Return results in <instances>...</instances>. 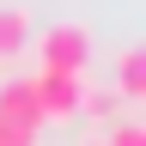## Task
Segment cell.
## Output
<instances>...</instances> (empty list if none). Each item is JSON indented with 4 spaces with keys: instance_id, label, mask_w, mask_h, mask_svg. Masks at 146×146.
Wrapping results in <instances>:
<instances>
[{
    "instance_id": "1",
    "label": "cell",
    "mask_w": 146,
    "mask_h": 146,
    "mask_svg": "<svg viewBox=\"0 0 146 146\" xmlns=\"http://www.w3.org/2000/svg\"><path fill=\"white\" fill-rule=\"evenodd\" d=\"M36 73H85L91 61V31L79 25V18H61V25H49L43 36H36Z\"/></svg>"
},
{
    "instance_id": "2",
    "label": "cell",
    "mask_w": 146,
    "mask_h": 146,
    "mask_svg": "<svg viewBox=\"0 0 146 146\" xmlns=\"http://www.w3.org/2000/svg\"><path fill=\"white\" fill-rule=\"evenodd\" d=\"M31 85H36L43 122H73V116H79V98H85L79 73H31Z\"/></svg>"
},
{
    "instance_id": "3",
    "label": "cell",
    "mask_w": 146,
    "mask_h": 146,
    "mask_svg": "<svg viewBox=\"0 0 146 146\" xmlns=\"http://www.w3.org/2000/svg\"><path fill=\"white\" fill-rule=\"evenodd\" d=\"M0 128H12V134L36 140L43 110H36V85H31V79H6V85H0Z\"/></svg>"
},
{
    "instance_id": "4",
    "label": "cell",
    "mask_w": 146,
    "mask_h": 146,
    "mask_svg": "<svg viewBox=\"0 0 146 146\" xmlns=\"http://www.w3.org/2000/svg\"><path fill=\"white\" fill-rule=\"evenodd\" d=\"M31 49V12L25 6H0V61Z\"/></svg>"
},
{
    "instance_id": "5",
    "label": "cell",
    "mask_w": 146,
    "mask_h": 146,
    "mask_svg": "<svg viewBox=\"0 0 146 146\" xmlns=\"http://www.w3.org/2000/svg\"><path fill=\"white\" fill-rule=\"evenodd\" d=\"M116 98L122 104H140L146 98V55L140 49H122V61H116Z\"/></svg>"
},
{
    "instance_id": "6",
    "label": "cell",
    "mask_w": 146,
    "mask_h": 146,
    "mask_svg": "<svg viewBox=\"0 0 146 146\" xmlns=\"http://www.w3.org/2000/svg\"><path fill=\"white\" fill-rule=\"evenodd\" d=\"M116 104H122L116 91H104V85H98V91H85V98H79V116H91V122H110V116H116Z\"/></svg>"
},
{
    "instance_id": "7",
    "label": "cell",
    "mask_w": 146,
    "mask_h": 146,
    "mask_svg": "<svg viewBox=\"0 0 146 146\" xmlns=\"http://www.w3.org/2000/svg\"><path fill=\"white\" fill-rule=\"evenodd\" d=\"M104 146H146V128H140V122H116Z\"/></svg>"
},
{
    "instance_id": "8",
    "label": "cell",
    "mask_w": 146,
    "mask_h": 146,
    "mask_svg": "<svg viewBox=\"0 0 146 146\" xmlns=\"http://www.w3.org/2000/svg\"><path fill=\"white\" fill-rule=\"evenodd\" d=\"M85 146H104V140H85Z\"/></svg>"
}]
</instances>
